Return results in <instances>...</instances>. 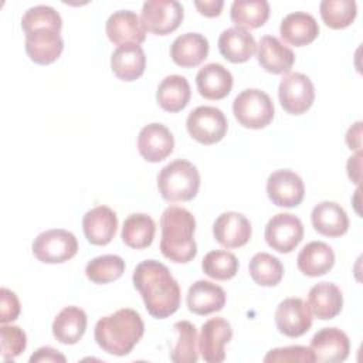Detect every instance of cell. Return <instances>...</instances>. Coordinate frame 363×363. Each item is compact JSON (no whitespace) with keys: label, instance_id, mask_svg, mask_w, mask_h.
<instances>
[{"label":"cell","instance_id":"f35d334b","mask_svg":"<svg viewBox=\"0 0 363 363\" xmlns=\"http://www.w3.org/2000/svg\"><path fill=\"white\" fill-rule=\"evenodd\" d=\"M62 28V18L60 13L52 9L51 6L38 4L34 7H30L21 18V28L24 34L37 30V28Z\"/></svg>","mask_w":363,"mask_h":363},{"label":"cell","instance_id":"3957f363","mask_svg":"<svg viewBox=\"0 0 363 363\" xmlns=\"http://www.w3.org/2000/svg\"><path fill=\"white\" fill-rule=\"evenodd\" d=\"M160 230V251L167 259L186 264L196 257V218L189 210L179 206H169L162 214Z\"/></svg>","mask_w":363,"mask_h":363},{"label":"cell","instance_id":"8fae6325","mask_svg":"<svg viewBox=\"0 0 363 363\" xmlns=\"http://www.w3.org/2000/svg\"><path fill=\"white\" fill-rule=\"evenodd\" d=\"M267 194L272 204L278 207H296L305 196L302 179L289 169H279L269 174L267 180Z\"/></svg>","mask_w":363,"mask_h":363},{"label":"cell","instance_id":"f1b7e54d","mask_svg":"<svg viewBox=\"0 0 363 363\" xmlns=\"http://www.w3.org/2000/svg\"><path fill=\"white\" fill-rule=\"evenodd\" d=\"M296 264L303 275L320 277L333 268L335 252L323 241H311L299 251Z\"/></svg>","mask_w":363,"mask_h":363},{"label":"cell","instance_id":"83f0119b","mask_svg":"<svg viewBox=\"0 0 363 363\" xmlns=\"http://www.w3.org/2000/svg\"><path fill=\"white\" fill-rule=\"evenodd\" d=\"M308 306L318 319H333L343 306L342 291L332 282H318L308 294Z\"/></svg>","mask_w":363,"mask_h":363},{"label":"cell","instance_id":"484cf974","mask_svg":"<svg viewBox=\"0 0 363 363\" xmlns=\"http://www.w3.org/2000/svg\"><path fill=\"white\" fill-rule=\"evenodd\" d=\"M112 72L122 81L130 82L140 78L146 68V55L138 44L118 45L111 57Z\"/></svg>","mask_w":363,"mask_h":363},{"label":"cell","instance_id":"5b68a950","mask_svg":"<svg viewBox=\"0 0 363 363\" xmlns=\"http://www.w3.org/2000/svg\"><path fill=\"white\" fill-rule=\"evenodd\" d=\"M233 113L238 123L248 129H262L274 119L275 108L269 95L257 88L240 92L233 102Z\"/></svg>","mask_w":363,"mask_h":363},{"label":"cell","instance_id":"4316f807","mask_svg":"<svg viewBox=\"0 0 363 363\" xmlns=\"http://www.w3.org/2000/svg\"><path fill=\"white\" fill-rule=\"evenodd\" d=\"M257 50L252 34L240 27H230L218 37V51L230 62L240 64L248 61Z\"/></svg>","mask_w":363,"mask_h":363},{"label":"cell","instance_id":"b9f144b4","mask_svg":"<svg viewBox=\"0 0 363 363\" xmlns=\"http://www.w3.org/2000/svg\"><path fill=\"white\" fill-rule=\"evenodd\" d=\"M20 309L21 308H20V301L17 295L7 288H1L0 289V322L9 323L16 320L20 315Z\"/></svg>","mask_w":363,"mask_h":363},{"label":"cell","instance_id":"e0dca14e","mask_svg":"<svg viewBox=\"0 0 363 363\" xmlns=\"http://www.w3.org/2000/svg\"><path fill=\"white\" fill-rule=\"evenodd\" d=\"M252 234L250 220L237 211H227L217 217L213 225L216 241L225 248H238L245 245Z\"/></svg>","mask_w":363,"mask_h":363},{"label":"cell","instance_id":"ffe728a7","mask_svg":"<svg viewBox=\"0 0 363 363\" xmlns=\"http://www.w3.org/2000/svg\"><path fill=\"white\" fill-rule=\"evenodd\" d=\"M257 60L267 72L288 74L295 62L294 51L274 35H264L258 43Z\"/></svg>","mask_w":363,"mask_h":363},{"label":"cell","instance_id":"4dcf8cb0","mask_svg":"<svg viewBox=\"0 0 363 363\" xmlns=\"http://www.w3.org/2000/svg\"><path fill=\"white\" fill-rule=\"evenodd\" d=\"M190 96L191 89L189 81L176 74L163 78L156 91V99L160 108L172 113L184 109L190 101Z\"/></svg>","mask_w":363,"mask_h":363},{"label":"cell","instance_id":"7a4b0ae2","mask_svg":"<svg viewBox=\"0 0 363 363\" xmlns=\"http://www.w3.org/2000/svg\"><path fill=\"white\" fill-rule=\"evenodd\" d=\"M145 325L140 315L130 309L122 308L112 315L101 318L95 325V340L98 346L115 356H126L142 339Z\"/></svg>","mask_w":363,"mask_h":363},{"label":"cell","instance_id":"8d00e7d4","mask_svg":"<svg viewBox=\"0 0 363 363\" xmlns=\"http://www.w3.org/2000/svg\"><path fill=\"white\" fill-rule=\"evenodd\" d=\"M323 23L333 28L340 30L349 27L356 18L357 6L354 0H323L319 6Z\"/></svg>","mask_w":363,"mask_h":363},{"label":"cell","instance_id":"5bb4252c","mask_svg":"<svg viewBox=\"0 0 363 363\" xmlns=\"http://www.w3.org/2000/svg\"><path fill=\"white\" fill-rule=\"evenodd\" d=\"M57 28H37L26 34V52L31 61L48 65L57 61L64 50V41Z\"/></svg>","mask_w":363,"mask_h":363},{"label":"cell","instance_id":"603a6c76","mask_svg":"<svg viewBox=\"0 0 363 363\" xmlns=\"http://www.w3.org/2000/svg\"><path fill=\"white\" fill-rule=\"evenodd\" d=\"M208 41L203 34L186 33L174 38L170 45V57L173 62L183 68L200 65L208 55Z\"/></svg>","mask_w":363,"mask_h":363},{"label":"cell","instance_id":"7c38bea8","mask_svg":"<svg viewBox=\"0 0 363 363\" xmlns=\"http://www.w3.org/2000/svg\"><path fill=\"white\" fill-rule=\"evenodd\" d=\"M275 325L288 337H299L312 326V312L301 298L284 299L275 311Z\"/></svg>","mask_w":363,"mask_h":363},{"label":"cell","instance_id":"9c48e42d","mask_svg":"<svg viewBox=\"0 0 363 363\" xmlns=\"http://www.w3.org/2000/svg\"><path fill=\"white\" fill-rule=\"evenodd\" d=\"M279 104L286 113L302 115L315 101V86L302 72L286 74L278 86Z\"/></svg>","mask_w":363,"mask_h":363},{"label":"cell","instance_id":"7bdbcfd3","mask_svg":"<svg viewBox=\"0 0 363 363\" xmlns=\"http://www.w3.org/2000/svg\"><path fill=\"white\" fill-rule=\"evenodd\" d=\"M48 363V362H60V363H65L67 359L62 353H60L58 350L50 347V346H44V347H40L37 349L31 357H30V363Z\"/></svg>","mask_w":363,"mask_h":363},{"label":"cell","instance_id":"ee69618b","mask_svg":"<svg viewBox=\"0 0 363 363\" xmlns=\"http://www.w3.org/2000/svg\"><path fill=\"white\" fill-rule=\"evenodd\" d=\"M194 6L200 14L206 17H217L223 10L224 1L223 0H204V1L196 0Z\"/></svg>","mask_w":363,"mask_h":363},{"label":"cell","instance_id":"44dd1931","mask_svg":"<svg viewBox=\"0 0 363 363\" xmlns=\"http://www.w3.org/2000/svg\"><path fill=\"white\" fill-rule=\"evenodd\" d=\"M227 295L224 289L210 281H196L187 291L186 302L190 312L196 315H210L218 312L225 305Z\"/></svg>","mask_w":363,"mask_h":363},{"label":"cell","instance_id":"60d3db41","mask_svg":"<svg viewBox=\"0 0 363 363\" xmlns=\"http://www.w3.org/2000/svg\"><path fill=\"white\" fill-rule=\"evenodd\" d=\"M265 363H278V362H301V363H313L315 356L311 347L306 346H286V347H277L269 350L265 357Z\"/></svg>","mask_w":363,"mask_h":363},{"label":"cell","instance_id":"52a82bcc","mask_svg":"<svg viewBox=\"0 0 363 363\" xmlns=\"http://www.w3.org/2000/svg\"><path fill=\"white\" fill-rule=\"evenodd\" d=\"M189 135L201 145H214L220 142L228 129L227 118L216 106L201 105L193 109L186 121Z\"/></svg>","mask_w":363,"mask_h":363},{"label":"cell","instance_id":"74e56055","mask_svg":"<svg viewBox=\"0 0 363 363\" xmlns=\"http://www.w3.org/2000/svg\"><path fill=\"white\" fill-rule=\"evenodd\" d=\"M201 268L206 275L217 281H227L238 272L237 257L225 250H214L204 255Z\"/></svg>","mask_w":363,"mask_h":363},{"label":"cell","instance_id":"d4e9b609","mask_svg":"<svg viewBox=\"0 0 363 363\" xmlns=\"http://www.w3.org/2000/svg\"><path fill=\"white\" fill-rule=\"evenodd\" d=\"M282 40L295 47L311 44L319 34V26L315 17L305 11L286 14L279 26Z\"/></svg>","mask_w":363,"mask_h":363},{"label":"cell","instance_id":"277c9868","mask_svg":"<svg viewBox=\"0 0 363 363\" xmlns=\"http://www.w3.org/2000/svg\"><path fill=\"white\" fill-rule=\"evenodd\" d=\"M157 189L166 201H190L199 193L200 173L189 160H173L159 172Z\"/></svg>","mask_w":363,"mask_h":363},{"label":"cell","instance_id":"ab89813d","mask_svg":"<svg viewBox=\"0 0 363 363\" xmlns=\"http://www.w3.org/2000/svg\"><path fill=\"white\" fill-rule=\"evenodd\" d=\"M1 337V357L4 360H13L20 356L27 346V336L24 330L14 325H6L0 328Z\"/></svg>","mask_w":363,"mask_h":363},{"label":"cell","instance_id":"9a60e30c","mask_svg":"<svg viewBox=\"0 0 363 363\" xmlns=\"http://www.w3.org/2000/svg\"><path fill=\"white\" fill-rule=\"evenodd\" d=\"M311 350L315 362L336 363L347 359L350 342L347 335L337 328H323L311 339Z\"/></svg>","mask_w":363,"mask_h":363},{"label":"cell","instance_id":"e575fe53","mask_svg":"<svg viewBox=\"0 0 363 363\" xmlns=\"http://www.w3.org/2000/svg\"><path fill=\"white\" fill-rule=\"evenodd\" d=\"M248 271L252 281L261 286H275L284 277L281 261L268 252L255 254L250 259Z\"/></svg>","mask_w":363,"mask_h":363},{"label":"cell","instance_id":"ba28073f","mask_svg":"<svg viewBox=\"0 0 363 363\" xmlns=\"http://www.w3.org/2000/svg\"><path fill=\"white\" fill-rule=\"evenodd\" d=\"M183 17V6L176 0H147L143 3L140 21L149 33L166 35L180 26Z\"/></svg>","mask_w":363,"mask_h":363},{"label":"cell","instance_id":"d6986e66","mask_svg":"<svg viewBox=\"0 0 363 363\" xmlns=\"http://www.w3.org/2000/svg\"><path fill=\"white\" fill-rule=\"evenodd\" d=\"M118 228V217L108 206H96L85 213L82 230L94 245H106L112 241Z\"/></svg>","mask_w":363,"mask_h":363},{"label":"cell","instance_id":"f6af8a7d","mask_svg":"<svg viewBox=\"0 0 363 363\" xmlns=\"http://www.w3.org/2000/svg\"><path fill=\"white\" fill-rule=\"evenodd\" d=\"M346 143L349 149L360 152V147H362V122L360 121H357L347 129Z\"/></svg>","mask_w":363,"mask_h":363},{"label":"cell","instance_id":"6da1fadb","mask_svg":"<svg viewBox=\"0 0 363 363\" xmlns=\"http://www.w3.org/2000/svg\"><path fill=\"white\" fill-rule=\"evenodd\" d=\"M132 281L153 318L164 319L179 309L180 286L164 264L156 259L142 261L136 265Z\"/></svg>","mask_w":363,"mask_h":363},{"label":"cell","instance_id":"4fadbf2b","mask_svg":"<svg viewBox=\"0 0 363 363\" xmlns=\"http://www.w3.org/2000/svg\"><path fill=\"white\" fill-rule=\"evenodd\" d=\"M231 325L223 318H211L203 323L199 337V352L208 363H221L225 359L224 346L231 340Z\"/></svg>","mask_w":363,"mask_h":363},{"label":"cell","instance_id":"ac0fdd59","mask_svg":"<svg viewBox=\"0 0 363 363\" xmlns=\"http://www.w3.org/2000/svg\"><path fill=\"white\" fill-rule=\"evenodd\" d=\"M108 38L116 44H142L146 38V30L140 17L130 10H118L109 16L105 24Z\"/></svg>","mask_w":363,"mask_h":363},{"label":"cell","instance_id":"cb8c5ba5","mask_svg":"<svg viewBox=\"0 0 363 363\" xmlns=\"http://www.w3.org/2000/svg\"><path fill=\"white\" fill-rule=\"evenodd\" d=\"M315 231L325 237H340L349 230V217L345 208L335 201H322L316 204L311 214Z\"/></svg>","mask_w":363,"mask_h":363},{"label":"cell","instance_id":"836d02e7","mask_svg":"<svg viewBox=\"0 0 363 363\" xmlns=\"http://www.w3.org/2000/svg\"><path fill=\"white\" fill-rule=\"evenodd\" d=\"M177 333V340L170 350V359L174 363H196L199 359L197 330L189 320H180L173 325Z\"/></svg>","mask_w":363,"mask_h":363},{"label":"cell","instance_id":"1f68e13d","mask_svg":"<svg viewBox=\"0 0 363 363\" xmlns=\"http://www.w3.org/2000/svg\"><path fill=\"white\" fill-rule=\"evenodd\" d=\"M155 233L156 224L150 216L133 213L123 221L121 237L128 247L133 250H143L153 242Z\"/></svg>","mask_w":363,"mask_h":363},{"label":"cell","instance_id":"bcb514c9","mask_svg":"<svg viewBox=\"0 0 363 363\" xmlns=\"http://www.w3.org/2000/svg\"><path fill=\"white\" fill-rule=\"evenodd\" d=\"M360 167H362V153L357 152L354 156L349 157L346 164L347 176L354 184H359L360 182Z\"/></svg>","mask_w":363,"mask_h":363},{"label":"cell","instance_id":"f546056e","mask_svg":"<svg viewBox=\"0 0 363 363\" xmlns=\"http://www.w3.org/2000/svg\"><path fill=\"white\" fill-rule=\"evenodd\" d=\"M86 313L78 306H65L52 322V335L62 345H75L86 329Z\"/></svg>","mask_w":363,"mask_h":363},{"label":"cell","instance_id":"d590c367","mask_svg":"<svg viewBox=\"0 0 363 363\" xmlns=\"http://www.w3.org/2000/svg\"><path fill=\"white\" fill-rule=\"evenodd\" d=\"M125 272V261L119 255H101L92 258L85 267L86 278L94 284H109Z\"/></svg>","mask_w":363,"mask_h":363},{"label":"cell","instance_id":"2e32d148","mask_svg":"<svg viewBox=\"0 0 363 363\" xmlns=\"http://www.w3.org/2000/svg\"><path fill=\"white\" fill-rule=\"evenodd\" d=\"M173 147L174 138L162 123H149L138 135V150L146 162L159 163L164 160L173 152Z\"/></svg>","mask_w":363,"mask_h":363},{"label":"cell","instance_id":"7402d4cb","mask_svg":"<svg viewBox=\"0 0 363 363\" xmlns=\"http://www.w3.org/2000/svg\"><path fill=\"white\" fill-rule=\"evenodd\" d=\"M196 85L199 94L210 101L225 98L233 89V75L221 64H206L196 75Z\"/></svg>","mask_w":363,"mask_h":363},{"label":"cell","instance_id":"d6a6232c","mask_svg":"<svg viewBox=\"0 0 363 363\" xmlns=\"http://www.w3.org/2000/svg\"><path fill=\"white\" fill-rule=\"evenodd\" d=\"M230 16L235 27L258 28L269 17V4L265 0H234Z\"/></svg>","mask_w":363,"mask_h":363},{"label":"cell","instance_id":"8992f818","mask_svg":"<svg viewBox=\"0 0 363 363\" xmlns=\"http://www.w3.org/2000/svg\"><path fill=\"white\" fill-rule=\"evenodd\" d=\"M78 251L75 235L62 228L43 231L33 241L34 257L44 264H61L71 259Z\"/></svg>","mask_w":363,"mask_h":363},{"label":"cell","instance_id":"30bf717a","mask_svg":"<svg viewBox=\"0 0 363 363\" xmlns=\"http://www.w3.org/2000/svg\"><path fill=\"white\" fill-rule=\"evenodd\" d=\"M264 237L272 250L281 254H288L302 241L303 224L291 213H278L267 223Z\"/></svg>","mask_w":363,"mask_h":363}]
</instances>
